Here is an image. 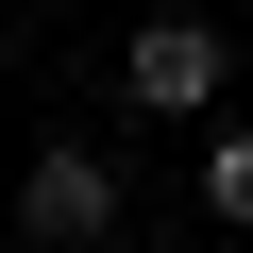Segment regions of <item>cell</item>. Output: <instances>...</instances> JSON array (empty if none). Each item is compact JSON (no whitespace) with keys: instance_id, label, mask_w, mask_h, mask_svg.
Here are the masks:
<instances>
[{"instance_id":"7a4b0ae2","label":"cell","mask_w":253,"mask_h":253,"mask_svg":"<svg viewBox=\"0 0 253 253\" xmlns=\"http://www.w3.org/2000/svg\"><path fill=\"white\" fill-rule=\"evenodd\" d=\"M219 17H186V0H169V17H135V51H118V101H135V118H219Z\"/></svg>"},{"instance_id":"3957f363","label":"cell","mask_w":253,"mask_h":253,"mask_svg":"<svg viewBox=\"0 0 253 253\" xmlns=\"http://www.w3.org/2000/svg\"><path fill=\"white\" fill-rule=\"evenodd\" d=\"M203 219L253 236V118H219V135H203Z\"/></svg>"},{"instance_id":"6da1fadb","label":"cell","mask_w":253,"mask_h":253,"mask_svg":"<svg viewBox=\"0 0 253 253\" xmlns=\"http://www.w3.org/2000/svg\"><path fill=\"white\" fill-rule=\"evenodd\" d=\"M17 236H34V253H118V236H135V186H118V152H101V135L17 152Z\"/></svg>"}]
</instances>
